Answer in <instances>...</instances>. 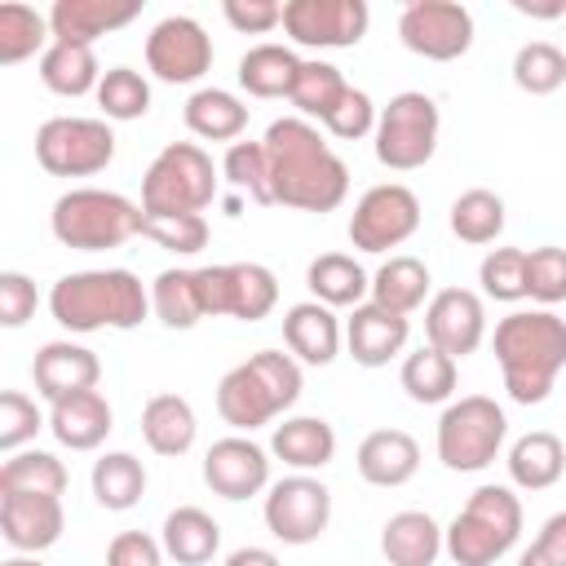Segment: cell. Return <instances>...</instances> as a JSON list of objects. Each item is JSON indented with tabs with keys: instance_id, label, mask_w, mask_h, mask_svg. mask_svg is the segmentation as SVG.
<instances>
[{
	"instance_id": "obj_23",
	"label": "cell",
	"mask_w": 566,
	"mask_h": 566,
	"mask_svg": "<svg viewBox=\"0 0 566 566\" xmlns=\"http://www.w3.org/2000/svg\"><path fill=\"white\" fill-rule=\"evenodd\" d=\"M111 429H115V411H111V402H106L102 389H84V394H71V398L49 402V433L62 447H71V451L102 447Z\"/></svg>"
},
{
	"instance_id": "obj_49",
	"label": "cell",
	"mask_w": 566,
	"mask_h": 566,
	"mask_svg": "<svg viewBox=\"0 0 566 566\" xmlns=\"http://www.w3.org/2000/svg\"><path fill=\"white\" fill-rule=\"evenodd\" d=\"M526 296L539 305L566 301V248L544 243L526 252Z\"/></svg>"
},
{
	"instance_id": "obj_50",
	"label": "cell",
	"mask_w": 566,
	"mask_h": 566,
	"mask_svg": "<svg viewBox=\"0 0 566 566\" xmlns=\"http://www.w3.org/2000/svg\"><path fill=\"white\" fill-rule=\"evenodd\" d=\"M248 367L261 376V385L270 389V398H274V407H279V411L296 407V398H301V363H296L292 354L261 349V354H252V358H248Z\"/></svg>"
},
{
	"instance_id": "obj_26",
	"label": "cell",
	"mask_w": 566,
	"mask_h": 566,
	"mask_svg": "<svg viewBox=\"0 0 566 566\" xmlns=\"http://www.w3.org/2000/svg\"><path fill=\"white\" fill-rule=\"evenodd\" d=\"M217 411L239 433H252V429H261V424H270L279 416L270 389L261 385V376L248 363H239V367H230L221 376V385H217Z\"/></svg>"
},
{
	"instance_id": "obj_2",
	"label": "cell",
	"mask_w": 566,
	"mask_h": 566,
	"mask_svg": "<svg viewBox=\"0 0 566 566\" xmlns=\"http://www.w3.org/2000/svg\"><path fill=\"white\" fill-rule=\"evenodd\" d=\"M495 363L504 389L522 407H539L553 394L557 371L566 367V318L553 310H513L495 323Z\"/></svg>"
},
{
	"instance_id": "obj_36",
	"label": "cell",
	"mask_w": 566,
	"mask_h": 566,
	"mask_svg": "<svg viewBox=\"0 0 566 566\" xmlns=\"http://www.w3.org/2000/svg\"><path fill=\"white\" fill-rule=\"evenodd\" d=\"M429 265L420 256H389L376 274H371V301L394 310V314H411L424 305L429 296Z\"/></svg>"
},
{
	"instance_id": "obj_10",
	"label": "cell",
	"mask_w": 566,
	"mask_h": 566,
	"mask_svg": "<svg viewBox=\"0 0 566 566\" xmlns=\"http://www.w3.org/2000/svg\"><path fill=\"white\" fill-rule=\"evenodd\" d=\"M199 274V296L203 314H230L239 323H261L279 305V279L261 261H230V265H203Z\"/></svg>"
},
{
	"instance_id": "obj_51",
	"label": "cell",
	"mask_w": 566,
	"mask_h": 566,
	"mask_svg": "<svg viewBox=\"0 0 566 566\" xmlns=\"http://www.w3.org/2000/svg\"><path fill=\"white\" fill-rule=\"evenodd\" d=\"M376 119H380L376 102H371L363 88H345V97H340L336 111L323 119V128H327L332 137H340V142H358V137L376 133Z\"/></svg>"
},
{
	"instance_id": "obj_47",
	"label": "cell",
	"mask_w": 566,
	"mask_h": 566,
	"mask_svg": "<svg viewBox=\"0 0 566 566\" xmlns=\"http://www.w3.org/2000/svg\"><path fill=\"white\" fill-rule=\"evenodd\" d=\"M478 283L491 301H522L526 296V248H491L478 265Z\"/></svg>"
},
{
	"instance_id": "obj_57",
	"label": "cell",
	"mask_w": 566,
	"mask_h": 566,
	"mask_svg": "<svg viewBox=\"0 0 566 566\" xmlns=\"http://www.w3.org/2000/svg\"><path fill=\"white\" fill-rule=\"evenodd\" d=\"M226 566H279V557H274L270 548L248 544V548H234V553L226 557Z\"/></svg>"
},
{
	"instance_id": "obj_41",
	"label": "cell",
	"mask_w": 566,
	"mask_h": 566,
	"mask_svg": "<svg viewBox=\"0 0 566 566\" xmlns=\"http://www.w3.org/2000/svg\"><path fill=\"white\" fill-rule=\"evenodd\" d=\"M345 75H340V66H332V62H318V57H310V62H301V75H296V88H292V106H296V115L301 119H327L332 111H336V102L345 97Z\"/></svg>"
},
{
	"instance_id": "obj_18",
	"label": "cell",
	"mask_w": 566,
	"mask_h": 566,
	"mask_svg": "<svg viewBox=\"0 0 566 566\" xmlns=\"http://www.w3.org/2000/svg\"><path fill=\"white\" fill-rule=\"evenodd\" d=\"M31 380H35V394L57 402V398H71V394H84V389H97L102 380V363L88 345H75V340H49L40 345L35 363H31Z\"/></svg>"
},
{
	"instance_id": "obj_14",
	"label": "cell",
	"mask_w": 566,
	"mask_h": 566,
	"mask_svg": "<svg viewBox=\"0 0 566 566\" xmlns=\"http://www.w3.org/2000/svg\"><path fill=\"white\" fill-rule=\"evenodd\" d=\"M367 0H287L283 31L301 49H354L367 35Z\"/></svg>"
},
{
	"instance_id": "obj_19",
	"label": "cell",
	"mask_w": 566,
	"mask_h": 566,
	"mask_svg": "<svg viewBox=\"0 0 566 566\" xmlns=\"http://www.w3.org/2000/svg\"><path fill=\"white\" fill-rule=\"evenodd\" d=\"M0 531L18 553H44L62 539V495H0Z\"/></svg>"
},
{
	"instance_id": "obj_7",
	"label": "cell",
	"mask_w": 566,
	"mask_h": 566,
	"mask_svg": "<svg viewBox=\"0 0 566 566\" xmlns=\"http://www.w3.org/2000/svg\"><path fill=\"white\" fill-rule=\"evenodd\" d=\"M504 433H509L504 407L486 394H464L447 402L438 420V460L451 473H478L500 455Z\"/></svg>"
},
{
	"instance_id": "obj_8",
	"label": "cell",
	"mask_w": 566,
	"mask_h": 566,
	"mask_svg": "<svg viewBox=\"0 0 566 566\" xmlns=\"http://www.w3.org/2000/svg\"><path fill=\"white\" fill-rule=\"evenodd\" d=\"M438 128H442V115L429 93H416V88L394 93L376 119V159L394 172L424 168L438 150Z\"/></svg>"
},
{
	"instance_id": "obj_6",
	"label": "cell",
	"mask_w": 566,
	"mask_h": 566,
	"mask_svg": "<svg viewBox=\"0 0 566 566\" xmlns=\"http://www.w3.org/2000/svg\"><path fill=\"white\" fill-rule=\"evenodd\" d=\"M212 199H217V168L199 142H168L142 177L146 212H203Z\"/></svg>"
},
{
	"instance_id": "obj_12",
	"label": "cell",
	"mask_w": 566,
	"mask_h": 566,
	"mask_svg": "<svg viewBox=\"0 0 566 566\" xmlns=\"http://www.w3.org/2000/svg\"><path fill=\"white\" fill-rule=\"evenodd\" d=\"M398 40L429 62H455L473 49V13L455 0H411L398 13Z\"/></svg>"
},
{
	"instance_id": "obj_48",
	"label": "cell",
	"mask_w": 566,
	"mask_h": 566,
	"mask_svg": "<svg viewBox=\"0 0 566 566\" xmlns=\"http://www.w3.org/2000/svg\"><path fill=\"white\" fill-rule=\"evenodd\" d=\"M40 429H49V420L40 416L35 398H27L22 389H4L0 394V451L4 455L22 451Z\"/></svg>"
},
{
	"instance_id": "obj_31",
	"label": "cell",
	"mask_w": 566,
	"mask_h": 566,
	"mask_svg": "<svg viewBox=\"0 0 566 566\" xmlns=\"http://www.w3.org/2000/svg\"><path fill=\"white\" fill-rule=\"evenodd\" d=\"M305 287H310L314 301H323L327 310H345V305L354 310V305L367 301L371 279H367V270H363L349 252H323V256L310 261V270H305Z\"/></svg>"
},
{
	"instance_id": "obj_52",
	"label": "cell",
	"mask_w": 566,
	"mask_h": 566,
	"mask_svg": "<svg viewBox=\"0 0 566 566\" xmlns=\"http://www.w3.org/2000/svg\"><path fill=\"white\" fill-rule=\"evenodd\" d=\"M221 13L243 35H265V31H274L283 22V4L279 0H226Z\"/></svg>"
},
{
	"instance_id": "obj_46",
	"label": "cell",
	"mask_w": 566,
	"mask_h": 566,
	"mask_svg": "<svg viewBox=\"0 0 566 566\" xmlns=\"http://www.w3.org/2000/svg\"><path fill=\"white\" fill-rule=\"evenodd\" d=\"M221 172L234 190H243L252 203L270 208L274 203V190H270V159H265V146L261 142H234L226 146V159H221Z\"/></svg>"
},
{
	"instance_id": "obj_20",
	"label": "cell",
	"mask_w": 566,
	"mask_h": 566,
	"mask_svg": "<svg viewBox=\"0 0 566 566\" xmlns=\"http://www.w3.org/2000/svg\"><path fill=\"white\" fill-rule=\"evenodd\" d=\"M407 336H411L407 314H394L376 301L354 305V314L345 318V345H349V358L358 367H385L389 358L402 354Z\"/></svg>"
},
{
	"instance_id": "obj_13",
	"label": "cell",
	"mask_w": 566,
	"mask_h": 566,
	"mask_svg": "<svg viewBox=\"0 0 566 566\" xmlns=\"http://www.w3.org/2000/svg\"><path fill=\"white\" fill-rule=\"evenodd\" d=\"M261 513H265V526H270L274 539L301 548V544H314L327 531V522H332V491L318 478H310V473H292V478L270 486Z\"/></svg>"
},
{
	"instance_id": "obj_22",
	"label": "cell",
	"mask_w": 566,
	"mask_h": 566,
	"mask_svg": "<svg viewBox=\"0 0 566 566\" xmlns=\"http://www.w3.org/2000/svg\"><path fill=\"white\" fill-rule=\"evenodd\" d=\"M283 340H287V349H292L296 363L327 367V363H336V354H340L345 327H340V318H336L323 301H296V305L283 314Z\"/></svg>"
},
{
	"instance_id": "obj_30",
	"label": "cell",
	"mask_w": 566,
	"mask_h": 566,
	"mask_svg": "<svg viewBox=\"0 0 566 566\" xmlns=\"http://www.w3.org/2000/svg\"><path fill=\"white\" fill-rule=\"evenodd\" d=\"M566 473V447L548 429H531L509 447V478L522 491H548Z\"/></svg>"
},
{
	"instance_id": "obj_3",
	"label": "cell",
	"mask_w": 566,
	"mask_h": 566,
	"mask_svg": "<svg viewBox=\"0 0 566 566\" xmlns=\"http://www.w3.org/2000/svg\"><path fill=\"white\" fill-rule=\"evenodd\" d=\"M49 314L66 332H133L150 314V292L133 270H75L49 292Z\"/></svg>"
},
{
	"instance_id": "obj_9",
	"label": "cell",
	"mask_w": 566,
	"mask_h": 566,
	"mask_svg": "<svg viewBox=\"0 0 566 566\" xmlns=\"http://www.w3.org/2000/svg\"><path fill=\"white\" fill-rule=\"evenodd\" d=\"M35 159L53 177H93L115 159V133L106 119L53 115L35 133Z\"/></svg>"
},
{
	"instance_id": "obj_29",
	"label": "cell",
	"mask_w": 566,
	"mask_h": 566,
	"mask_svg": "<svg viewBox=\"0 0 566 566\" xmlns=\"http://www.w3.org/2000/svg\"><path fill=\"white\" fill-rule=\"evenodd\" d=\"M195 433H199V420L181 394H155L142 407V438L155 455H168V460L186 455L195 447Z\"/></svg>"
},
{
	"instance_id": "obj_59",
	"label": "cell",
	"mask_w": 566,
	"mask_h": 566,
	"mask_svg": "<svg viewBox=\"0 0 566 566\" xmlns=\"http://www.w3.org/2000/svg\"><path fill=\"white\" fill-rule=\"evenodd\" d=\"M0 566H44L40 557H9V562H0Z\"/></svg>"
},
{
	"instance_id": "obj_42",
	"label": "cell",
	"mask_w": 566,
	"mask_h": 566,
	"mask_svg": "<svg viewBox=\"0 0 566 566\" xmlns=\"http://www.w3.org/2000/svg\"><path fill=\"white\" fill-rule=\"evenodd\" d=\"M500 230H504V199L495 190L473 186L451 203V234L460 243H478L482 248V243H495Z\"/></svg>"
},
{
	"instance_id": "obj_38",
	"label": "cell",
	"mask_w": 566,
	"mask_h": 566,
	"mask_svg": "<svg viewBox=\"0 0 566 566\" xmlns=\"http://www.w3.org/2000/svg\"><path fill=\"white\" fill-rule=\"evenodd\" d=\"M402 389L411 402L420 407H433V402H447L455 394V358L433 349V345H420L416 354L402 358V371H398Z\"/></svg>"
},
{
	"instance_id": "obj_5",
	"label": "cell",
	"mask_w": 566,
	"mask_h": 566,
	"mask_svg": "<svg viewBox=\"0 0 566 566\" xmlns=\"http://www.w3.org/2000/svg\"><path fill=\"white\" fill-rule=\"evenodd\" d=\"M49 230L62 248L75 252H106L142 234V208L124 199L119 190H97V186H75L57 195L49 212Z\"/></svg>"
},
{
	"instance_id": "obj_4",
	"label": "cell",
	"mask_w": 566,
	"mask_h": 566,
	"mask_svg": "<svg viewBox=\"0 0 566 566\" xmlns=\"http://www.w3.org/2000/svg\"><path fill=\"white\" fill-rule=\"evenodd\" d=\"M522 535V500L509 486H478L442 531V553L455 566H495Z\"/></svg>"
},
{
	"instance_id": "obj_15",
	"label": "cell",
	"mask_w": 566,
	"mask_h": 566,
	"mask_svg": "<svg viewBox=\"0 0 566 566\" xmlns=\"http://www.w3.org/2000/svg\"><path fill=\"white\" fill-rule=\"evenodd\" d=\"M146 66L164 84H195L212 66V35L195 18L172 13L146 35Z\"/></svg>"
},
{
	"instance_id": "obj_24",
	"label": "cell",
	"mask_w": 566,
	"mask_h": 566,
	"mask_svg": "<svg viewBox=\"0 0 566 566\" xmlns=\"http://www.w3.org/2000/svg\"><path fill=\"white\" fill-rule=\"evenodd\" d=\"M358 478L371 486H402L420 469V442L407 429H371L358 442Z\"/></svg>"
},
{
	"instance_id": "obj_16",
	"label": "cell",
	"mask_w": 566,
	"mask_h": 566,
	"mask_svg": "<svg viewBox=\"0 0 566 566\" xmlns=\"http://www.w3.org/2000/svg\"><path fill=\"white\" fill-rule=\"evenodd\" d=\"M424 336L433 349L451 358H469L486 336V310L482 296L469 287H442L424 305Z\"/></svg>"
},
{
	"instance_id": "obj_56",
	"label": "cell",
	"mask_w": 566,
	"mask_h": 566,
	"mask_svg": "<svg viewBox=\"0 0 566 566\" xmlns=\"http://www.w3.org/2000/svg\"><path fill=\"white\" fill-rule=\"evenodd\" d=\"M513 9L526 18H566V0H513Z\"/></svg>"
},
{
	"instance_id": "obj_39",
	"label": "cell",
	"mask_w": 566,
	"mask_h": 566,
	"mask_svg": "<svg viewBox=\"0 0 566 566\" xmlns=\"http://www.w3.org/2000/svg\"><path fill=\"white\" fill-rule=\"evenodd\" d=\"M66 464L53 451H13L0 464V495H62Z\"/></svg>"
},
{
	"instance_id": "obj_53",
	"label": "cell",
	"mask_w": 566,
	"mask_h": 566,
	"mask_svg": "<svg viewBox=\"0 0 566 566\" xmlns=\"http://www.w3.org/2000/svg\"><path fill=\"white\" fill-rule=\"evenodd\" d=\"M35 283L22 270H4L0 274V323L4 327H22L35 314Z\"/></svg>"
},
{
	"instance_id": "obj_55",
	"label": "cell",
	"mask_w": 566,
	"mask_h": 566,
	"mask_svg": "<svg viewBox=\"0 0 566 566\" xmlns=\"http://www.w3.org/2000/svg\"><path fill=\"white\" fill-rule=\"evenodd\" d=\"M531 548H539L544 557H553V562H562L566 566V509L562 513H553L544 526H539V535H535V544Z\"/></svg>"
},
{
	"instance_id": "obj_32",
	"label": "cell",
	"mask_w": 566,
	"mask_h": 566,
	"mask_svg": "<svg viewBox=\"0 0 566 566\" xmlns=\"http://www.w3.org/2000/svg\"><path fill=\"white\" fill-rule=\"evenodd\" d=\"M102 66H97V53L88 44H66V40H53L44 53H40V80L49 93L57 97H84V93H97L102 84Z\"/></svg>"
},
{
	"instance_id": "obj_27",
	"label": "cell",
	"mask_w": 566,
	"mask_h": 566,
	"mask_svg": "<svg viewBox=\"0 0 566 566\" xmlns=\"http://www.w3.org/2000/svg\"><path fill=\"white\" fill-rule=\"evenodd\" d=\"M270 451H274L283 464H292L296 473L323 469V464L336 460V429H332L323 416H287L283 424H274Z\"/></svg>"
},
{
	"instance_id": "obj_45",
	"label": "cell",
	"mask_w": 566,
	"mask_h": 566,
	"mask_svg": "<svg viewBox=\"0 0 566 566\" xmlns=\"http://www.w3.org/2000/svg\"><path fill=\"white\" fill-rule=\"evenodd\" d=\"M97 106H102L106 119H119V124L124 119H142L150 111V84H146V75L133 71V66H111L102 75V84H97Z\"/></svg>"
},
{
	"instance_id": "obj_33",
	"label": "cell",
	"mask_w": 566,
	"mask_h": 566,
	"mask_svg": "<svg viewBox=\"0 0 566 566\" xmlns=\"http://www.w3.org/2000/svg\"><path fill=\"white\" fill-rule=\"evenodd\" d=\"M181 119H186V128L195 137H203V142H230L234 146L243 137V128H248V106L234 93H226V88H199V93L186 97Z\"/></svg>"
},
{
	"instance_id": "obj_11",
	"label": "cell",
	"mask_w": 566,
	"mask_h": 566,
	"mask_svg": "<svg viewBox=\"0 0 566 566\" xmlns=\"http://www.w3.org/2000/svg\"><path fill=\"white\" fill-rule=\"evenodd\" d=\"M420 230V199L402 181H380L363 190L349 212V243L358 252H389Z\"/></svg>"
},
{
	"instance_id": "obj_40",
	"label": "cell",
	"mask_w": 566,
	"mask_h": 566,
	"mask_svg": "<svg viewBox=\"0 0 566 566\" xmlns=\"http://www.w3.org/2000/svg\"><path fill=\"white\" fill-rule=\"evenodd\" d=\"M49 13H35L31 4H0V66H18L27 57H35L40 49H49Z\"/></svg>"
},
{
	"instance_id": "obj_21",
	"label": "cell",
	"mask_w": 566,
	"mask_h": 566,
	"mask_svg": "<svg viewBox=\"0 0 566 566\" xmlns=\"http://www.w3.org/2000/svg\"><path fill=\"white\" fill-rule=\"evenodd\" d=\"M137 13H142V0H57L49 9V31L53 40L93 49L97 35L128 27Z\"/></svg>"
},
{
	"instance_id": "obj_44",
	"label": "cell",
	"mask_w": 566,
	"mask_h": 566,
	"mask_svg": "<svg viewBox=\"0 0 566 566\" xmlns=\"http://www.w3.org/2000/svg\"><path fill=\"white\" fill-rule=\"evenodd\" d=\"M142 234L150 243H159L164 252H177V256H195L208 248L203 212H146L142 208Z\"/></svg>"
},
{
	"instance_id": "obj_43",
	"label": "cell",
	"mask_w": 566,
	"mask_h": 566,
	"mask_svg": "<svg viewBox=\"0 0 566 566\" xmlns=\"http://www.w3.org/2000/svg\"><path fill=\"white\" fill-rule=\"evenodd\" d=\"M513 84L531 97H548L566 84V53L548 40H531L513 57Z\"/></svg>"
},
{
	"instance_id": "obj_1",
	"label": "cell",
	"mask_w": 566,
	"mask_h": 566,
	"mask_svg": "<svg viewBox=\"0 0 566 566\" xmlns=\"http://www.w3.org/2000/svg\"><path fill=\"white\" fill-rule=\"evenodd\" d=\"M265 159H270V190L274 203L296 208V212H332L349 195V168L345 159L323 142V133L301 119L283 115L265 128L261 137Z\"/></svg>"
},
{
	"instance_id": "obj_35",
	"label": "cell",
	"mask_w": 566,
	"mask_h": 566,
	"mask_svg": "<svg viewBox=\"0 0 566 566\" xmlns=\"http://www.w3.org/2000/svg\"><path fill=\"white\" fill-rule=\"evenodd\" d=\"M93 500L111 513H128L146 495V464L133 451H106L93 460Z\"/></svg>"
},
{
	"instance_id": "obj_28",
	"label": "cell",
	"mask_w": 566,
	"mask_h": 566,
	"mask_svg": "<svg viewBox=\"0 0 566 566\" xmlns=\"http://www.w3.org/2000/svg\"><path fill=\"white\" fill-rule=\"evenodd\" d=\"M159 544L177 566H203V562H212L221 553V526H217L212 513H203L195 504H181V509H172L164 517Z\"/></svg>"
},
{
	"instance_id": "obj_58",
	"label": "cell",
	"mask_w": 566,
	"mask_h": 566,
	"mask_svg": "<svg viewBox=\"0 0 566 566\" xmlns=\"http://www.w3.org/2000/svg\"><path fill=\"white\" fill-rule=\"evenodd\" d=\"M517 566H562V562H553V557H544L539 548H526V553L517 557Z\"/></svg>"
},
{
	"instance_id": "obj_17",
	"label": "cell",
	"mask_w": 566,
	"mask_h": 566,
	"mask_svg": "<svg viewBox=\"0 0 566 566\" xmlns=\"http://www.w3.org/2000/svg\"><path fill=\"white\" fill-rule=\"evenodd\" d=\"M203 482L212 486V495L221 500H252L270 486V455L243 438V433H230V438H217L203 455Z\"/></svg>"
},
{
	"instance_id": "obj_37",
	"label": "cell",
	"mask_w": 566,
	"mask_h": 566,
	"mask_svg": "<svg viewBox=\"0 0 566 566\" xmlns=\"http://www.w3.org/2000/svg\"><path fill=\"white\" fill-rule=\"evenodd\" d=\"M150 310L164 327H177V332H190L203 314V296H199V274L195 270H164L155 274L150 283Z\"/></svg>"
},
{
	"instance_id": "obj_25",
	"label": "cell",
	"mask_w": 566,
	"mask_h": 566,
	"mask_svg": "<svg viewBox=\"0 0 566 566\" xmlns=\"http://www.w3.org/2000/svg\"><path fill=\"white\" fill-rule=\"evenodd\" d=\"M380 553L389 566H433L442 553V526L424 509H402L380 526Z\"/></svg>"
},
{
	"instance_id": "obj_54",
	"label": "cell",
	"mask_w": 566,
	"mask_h": 566,
	"mask_svg": "<svg viewBox=\"0 0 566 566\" xmlns=\"http://www.w3.org/2000/svg\"><path fill=\"white\" fill-rule=\"evenodd\" d=\"M164 544L150 539L146 531H119L106 544V566H164Z\"/></svg>"
},
{
	"instance_id": "obj_34",
	"label": "cell",
	"mask_w": 566,
	"mask_h": 566,
	"mask_svg": "<svg viewBox=\"0 0 566 566\" xmlns=\"http://www.w3.org/2000/svg\"><path fill=\"white\" fill-rule=\"evenodd\" d=\"M301 75V57L287 44H252L239 57V84L252 97H292Z\"/></svg>"
}]
</instances>
